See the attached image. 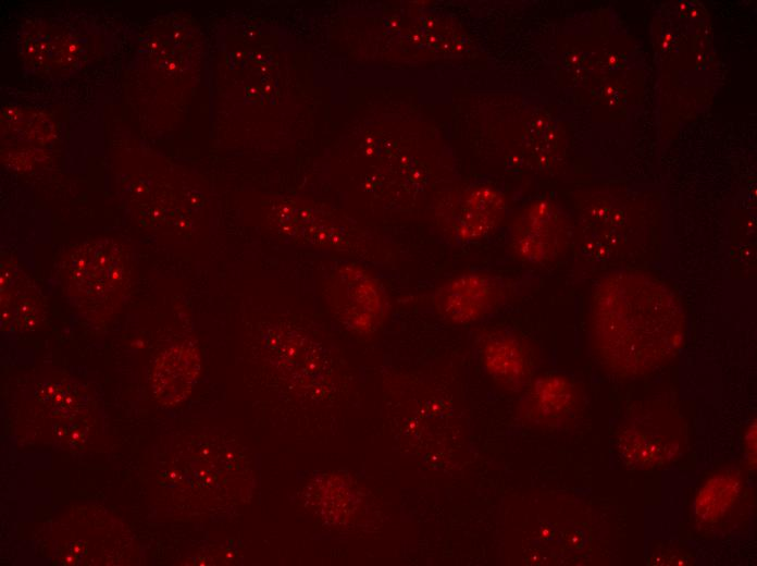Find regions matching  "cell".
I'll return each instance as SVG.
<instances>
[{
    "label": "cell",
    "instance_id": "cell-11",
    "mask_svg": "<svg viewBox=\"0 0 757 566\" xmlns=\"http://www.w3.org/2000/svg\"><path fill=\"white\" fill-rule=\"evenodd\" d=\"M741 480L735 472H721L712 477L698 493L695 513L698 519H719L736 500Z\"/></svg>",
    "mask_w": 757,
    "mask_h": 566
},
{
    "label": "cell",
    "instance_id": "cell-12",
    "mask_svg": "<svg viewBox=\"0 0 757 566\" xmlns=\"http://www.w3.org/2000/svg\"><path fill=\"white\" fill-rule=\"evenodd\" d=\"M311 502L320 515L333 522L346 517L352 503L350 490L337 477H325L311 489Z\"/></svg>",
    "mask_w": 757,
    "mask_h": 566
},
{
    "label": "cell",
    "instance_id": "cell-9",
    "mask_svg": "<svg viewBox=\"0 0 757 566\" xmlns=\"http://www.w3.org/2000/svg\"><path fill=\"white\" fill-rule=\"evenodd\" d=\"M667 422H630L623 431L630 433L623 442H631L624 450L631 451L626 457L642 465H655L673 456L677 446L675 427L666 429Z\"/></svg>",
    "mask_w": 757,
    "mask_h": 566
},
{
    "label": "cell",
    "instance_id": "cell-7",
    "mask_svg": "<svg viewBox=\"0 0 757 566\" xmlns=\"http://www.w3.org/2000/svg\"><path fill=\"white\" fill-rule=\"evenodd\" d=\"M200 370V356L189 341L165 348L156 359L151 373V389L162 404L173 406L191 392Z\"/></svg>",
    "mask_w": 757,
    "mask_h": 566
},
{
    "label": "cell",
    "instance_id": "cell-6",
    "mask_svg": "<svg viewBox=\"0 0 757 566\" xmlns=\"http://www.w3.org/2000/svg\"><path fill=\"white\" fill-rule=\"evenodd\" d=\"M504 196L488 185L468 187L454 195L442 216L445 231L459 242H470L489 234L502 220Z\"/></svg>",
    "mask_w": 757,
    "mask_h": 566
},
{
    "label": "cell",
    "instance_id": "cell-4",
    "mask_svg": "<svg viewBox=\"0 0 757 566\" xmlns=\"http://www.w3.org/2000/svg\"><path fill=\"white\" fill-rule=\"evenodd\" d=\"M510 293L506 279L485 272L452 276L433 292L437 315L455 324L479 321L499 309Z\"/></svg>",
    "mask_w": 757,
    "mask_h": 566
},
{
    "label": "cell",
    "instance_id": "cell-2",
    "mask_svg": "<svg viewBox=\"0 0 757 566\" xmlns=\"http://www.w3.org/2000/svg\"><path fill=\"white\" fill-rule=\"evenodd\" d=\"M131 278L127 255L104 238L76 248L65 263V284L72 299L91 312H108L126 292Z\"/></svg>",
    "mask_w": 757,
    "mask_h": 566
},
{
    "label": "cell",
    "instance_id": "cell-13",
    "mask_svg": "<svg viewBox=\"0 0 757 566\" xmlns=\"http://www.w3.org/2000/svg\"><path fill=\"white\" fill-rule=\"evenodd\" d=\"M756 430L755 426L754 429H750L748 434H747V440H746V448L749 452V462L750 465H755V452H756Z\"/></svg>",
    "mask_w": 757,
    "mask_h": 566
},
{
    "label": "cell",
    "instance_id": "cell-3",
    "mask_svg": "<svg viewBox=\"0 0 757 566\" xmlns=\"http://www.w3.org/2000/svg\"><path fill=\"white\" fill-rule=\"evenodd\" d=\"M326 294L336 319L352 331L372 332L385 318V294L377 280L360 266L337 268L328 281Z\"/></svg>",
    "mask_w": 757,
    "mask_h": 566
},
{
    "label": "cell",
    "instance_id": "cell-5",
    "mask_svg": "<svg viewBox=\"0 0 757 566\" xmlns=\"http://www.w3.org/2000/svg\"><path fill=\"white\" fill-rule=\"evenodd\" d=\"M566 220L549 201H537L517 219L511 231V249L520 259L541 263L555 259L567 241Z\"/></svg>",
    "mask_w": 757,
    "mask_h": 566
},
{
    "label": "cell",
    "instance_id": "cell-1",
    "mask_svg": "<svg viewBox=\"0 0 757 566\" xmlns=\"http://www.w3.org/2000/svg\"><path fill=\"white\" fill-rule=\"evenodd\" d=\"M684 330L679 299L659 279L616 270L594 285L590 298L591 345L609 370L641 376L678 352Z\"/></svg>",
    "mask_w": 757,
    "mask_h": 566
},
{
    "label": "cell",
    "instance_id": "cell-8",
    "mask_svg": "<svg viewBox=\"0 0 757 566\" xmlns=\"http://www.w3.org/2000/svg\"><path fill=\"white\" fill-rule=\"evenodd\" d=\"M482 364L498 384L514 386L524 373V357L517 339L505 330L483 332L476 343Z\"/></svg>",
    "mask_w": 757,
    "mask_h": 566
},
{
    "label": "cell",
    "instance_id": "cell-10",
    "mask_svg": "<svg viewBox=\"0 0 757 566\" xmlns=\"http://www.w3.org/2000/svg\"><path fill=\"white\" fill-rule=\"evenodd\" d=\"M572 403L570 384L553 377L534 385L522 404V415L535 423L553 424L569 414Z\"/></svg>",
    "mask_w": 757,
    "mask_h": 566
}]
</instances>
